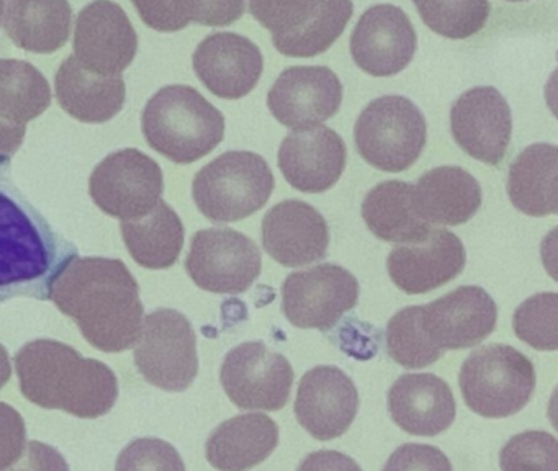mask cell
I'll list each match as a JSON object with an SVG mask.
<instances>
[{"mask_svg":"<svg viewBox=\"0 0 558 471\" xmlns=\"http://www.w3.org/2000/svg\"><path fill=\"white\" fill-rule=\"evenodd\" d=\"M12 376L11 359H9L8 349L0 343V389L8 385Z\"/></svg>","mask_w":558,"mask_h":471,"instance_id":"cell-44","label":"cell"},{"mask_svg":"<svg viewBox=\"0 0 558 471\" xmlns=\"http://www.w3.org/2000/svg\"><path fill=\"white\" fill-rule=\"evenodd\" d=\"M185 470L181 455L168 442L138 438L120 454L117 470Z\"/></svg>","mask_w":558,"mask_h":471,"instance_id":"cell-38","label":"cell"},{"mask_svg":"<svg viewBox=\"0 0 558 471\" xmlns=\"http://www.w3.org/2000/svg\"><path fill=\"white\" fill-rule=\"evenodd\" d=\"M414 202L420 215L430 226H460L478 213L482 186L462 167H436L417 180Z\"/></svg>","mask_w":558,"mask_h":471,"instance_id":"cell-25","label":"cell"},{"mask_svg":"<svg viewBox=\"0 0 558 471\" xmlns=\"http://www.w3.org/2000/svg\"><path fill=\"white\" fill-rule=\"evenodd\" d=\"M15 370L25 398L44 409L96 419L110 412L119 398L112 369L58 340H34L22 347Z\"/></svg>","mask_w":558,"mask_h":471,"instance_id":"cell-3","label":"cell"},{"mask_svg":"<svg viewBox=\"0 0 558 471\" xmlns=\"http://www.w3.org/2000/svg\"><path fill=\"white\" fill-rule=\"evenodd\" d=\"M385 470H452V464L430 445L407 444L393 451Z\"/></svg>","mask_w":558,"mask_h":471,"instance_id":"cell-41","label":"cell"},{"mask_svg":"<svg viewBox=\"0 0 558 471\" xmlns=\"http://www.w3.org/2000/svg\"><path fill=\"white\" fill-rule=\"evenodd\" d=\"M354 140L362 159L375 169L404 172L420 159L426 146V118L410 98L385 95L375 98L359 114Z\"/></svg>","mask_w":558,"mask_h":471,"instance_id":"cell-7","label":"cell"},{"mask_svg":"<svg viewBox=\"0 0 558 471\" xmlns=\"http://www.w3.org/2000/svg\"><path fill=\"white\" fill-rule=\"evenodd\" d=\"M11 179V157L0 156V301L48 300L53 278L76 255Z\"/></svg>","mask_w":558,"mask_h":471,"instance_id":"cell-2","label":"cell"},{"mask_svg":"<svg viewBox=\"0 0 558 471\" xmlns=\"http://www.w3.org/2000/svg\"><path fill=\"white\" fill-rule=\"evenodd\" d=\"M357 412V388L338 366H315L300 379L296 421L316 440H332L344 435Z\"/></svg>","mask_w":558,"mask_h":471,"instance_id":"cell-17","label":"cell"},{"mask_svg":"<svg viewBox=\"0 0 558 471\" xmlns=\"http://www.w3.org/2000/svg\"><path fill=\"white\" fill-rule=\"evenodd\" d=\"M50 105V84L34 64L22 59H0V121L27 128Z\"/></svg>","mask_w":558,"mask_h":471,"instance_id":"cell-31","label":"cell"},{"mask_svg":"<svg viewBox=\"0 0 558 471\" xmlns=\"http://www.w3.org/2000/svg\"><path fill=\"white\" fill-rule=\"evenodd\" d=\"M202 84L225 100H240L254 90L264 71L260 49L246 36L220 32L208 35L192 56Z\"/></svg>","mask_w":558,"mask_h":471,"instance_id":"cell-20","label":"cell"},{"mask_svg":"<svg viewBox=\"0 0 558 471\" xmlns=\"http://www.w3.org/2000/svg\"><path fill=\"white\" fill-rule=\"evenodd\" d=\"M362 218L378 239L397 244L424 241L433 229L417 212L414 186L401 180L375 185L362 203Z\"/></svg>","mask_w":558,"mask_h":471,"instance_id":"cell-28","label":"cell"},{"mask_svg":"<svg viewBox=\"0 0 558 471\" xmlns=\"http://www.w3.org/2000/svg\"><path fill=\"white\" fill-rule=\"evenodd\" d=\"M512 329L522 342L535 350L558 349V294L537 293L519 304L512 316Z\"/></svg>","mask_w":558,"mask_h":471,"instance_id":"cell-35","label":"cell"},{"mask_svg":"<svg viewBox=\"0 0 558 471\" xmlns=\"http://www.w3.org/2000/svg\"><path fill=\"white\" fill-rule=\"evenodd\" d=\"M25 134H27V128L14 126V124L0 121V156H14L24 144Z\"/></svg>","mask_w":558,"mask_h":471,"instance_id":"cell-43","label":"cell"},{"mask_svg":"<svg viewBox=\"0 0 558 471\" xmlns=\"http://www.w3.org/2000/svg\"><path fill=\"white\" fill-rule=\"evenodd\" d=\"M5 2H8V0H0V25H2V15H4Z\"/></svg>","mask_w":558,"mask_h":471,"instance_id":"cell-45","label":"cell"},{"mask_svg":"<svg viewBox=\"0 0 558 471\" xmlns=\"http://www.w3.org/2000/svg\"><path fill=\"white\" fill-rule=\"evenodd\" d=\"M341 81L325 65L286 69L267 94V107L283 126H318L338 113L342 104Z\"/></svg>","mask_w":558,"mask_h":471,"instance_id":"cell-15","label":"cell"},{"mask_svg":"<svg viewBox=\"0 0 558 471\" xmlns=\"http://www.w3.org/2000/svg\"><path fill=\"white\" fill-rule=\"evenodd\" d=\"M122 235L133 261L151 270L172 267L184 247V225L162 200L142 218L122 221Z\"/></svg>","mask_w":558,"mask_h":471,"instance_id":"cell-30","label":"cell"},{"mask_svg":"<svg viewBox=\"0 0 558 471\" xmlns=\"http://www.w3.org/2000/svg\"><path fill=\"white\" fill-rule=\"evenodd\" d=\"M27 447V428L21 412L0 402V470L15 467Z\"/></svg>","mask_w":558,"mask_h":471,"instance_id":"cell-40","label":"cell"},{"mask_svg":"<svg viewBox=\"0 0 558 471\" xmlns=\"http://www.w3.org/2000/svg\"><path fill=\"white\" fill-rule=\"evenodd\" d=\"M348 162L344 140L331 128L293 130L280 144L279 169L303 193H323L341 179Z\"/></svg>","mask_w":558,"mask_h":471,"instance_id":"cell-19","label":"cell"},{"mask_svg":"<svg viewBox=\"0 0 558 471\" xmlns=\"http://www.w3.org/2000/svg\"><path fill=\"white\" fill-rule=\"evenodd\" d=\"M459 385L463 401L475 414L509 418L522 411L534 395V363L514 347L489 343L466 357Z\"/></svg>","mask_w":558,"mask_h":471,"instance_id":"cell-6","label":"cell"},{"mask_svg":"<svg viewBox=\"0 0 558 471\" xmlns=\"http://www.w3.org/2000/svg\"><path fill=\"white\" fill-rule=\"evenodd\" d=\"M319 0H250L254 19L272 36L295 32L308 22Z\"/></svg>","mask_w":558,"mask_h":471,"instance_id":"cell-37","label":"cell"},{"mask_svg":"<svg viewBox=\"0 0 558 471\" xmlns=\"http://www.w3.org/2000/svg\"><path fill=\"white\" fill-rule=\"evenodd\" d=\"M185 268L194 283L210 293L240 294L253 287L263 255L253 239L231 228L195 232Z\"/></svg>","mask_w":558,"mask_h":471,"instance_id":"cell-10","label":"cell"},{"mask_svg":"<svg viewBox=\"0 0 558 471\" xmlns=\"http://www.w3.org/2000/svg\"><path fill=\"white\" fill-rule=\"evenodd\" d=\"M73 26L70 0H8L4 29L24 51L51 55L66 45Z\"/></svg>","mask_w":558,"mask_h":471,"instance_id":"cell-27","label":"cell"},{"mask_svg":"<svg viewBox=\"0 0 558 471\" xmlns=\"http://www.w3.org/2000/svg\"><path fill=\"white\" fill-rule=\"evenodd\" d=\"M498 321V307L488 291L470 285L459 287L424 306L423 326L427 337L442 350L478 346Z\"/></svg>","mask_w":558,"mask_h":471,"instance_id":"cell-21","label":"cell"},{"mask_svg":"<svg viewBox=\"0 0 558 471\" xmlns=\"http://www.w3.org/2000/svg\"><path fill=\"white\" fill-rule=\"evenodd\" d=\"M352 13V0H319L308 22L295 32L272 36L274 46L289 58H315L335 45L344 33Z\"/></svg>","mask_w":558,"mask_h":471,"instance_id":"cell-32","label":"cell"},{"mask_svg":"<svg viewBox=\"0 0 558 471\" xmlns=\"http://www.w3.org/2000/svg\"><path fill=\"white\" fill-rule=\"evenodd\" d=\"M359 281L341 265L293 271L282 285V311L300 329L328 330L359 301Z\"/></svg>","mask_w":558,"mask_h":471,"instance_id":"cell-12","label":"cell"},{"mask_svg":"<svg viewBox=\"0 0 558 471\" xmlns=\"http://www.w3.org/2000/svg\"><path fill=\"white\" fill-rule=\"evenodd\" d=\"M388 411L407 434L434 437L453 424L457 406L442 378L433 373H408L391 385Z\"/></svg>","mask_w":558,"mask_h":471,"instance_id":"cell-23","label":"cell"},{"mask_svg":"<svg viewBox=\"0 0 558 471\" xmlns=\"http://www.w3.org/2000/svg\"><path fill=\"white\" fill-rule=\"evenodd\" d=\"M557 170L555 144L525 147L509 167L508 195L514 208L534 218L557 215Z\"/></svg>","mask_w":558,"mask_h":471,"instance_id":"cell-29","label":"cell"},{"mask_svg":"<svg viewBox=\"0 0 558 471\" xmlns=\"http://www.w3.org/2000/svg\"><path fill=\"white\" fill-rule=\"evenodd\" d=\"M142 130L156 153L175 164H192L223 141L225 117L197 88L166 85L146 104Z\"/></svg>","mask_w":558,"mask_h":471,"instance_id":"cell-4","label":"cell"},{"mask_svg":"<svg viewBox=\"0 0 558 471\" xmlns=\"http://www.w3.org/2000/svg\"><path fill=\"white\" fill-rule=\"evenodd\" d=\"M506 2H527V0H506Z\"/></svg>","mask_w":558,"mask_h":471,"instance_id":"cell-46","label":"cell"},{"mask_svg":"<svg viewBox=\"0 0 558 471\" xmlns=\"http://www.w3.org/2000/svg\"><path fill=\"white\" fill-rule=\"evenodd\" d=\"M263 245L283 267H303L328 254L329 228L315 206L302 200H286L263 219Z\"/></svg>","mask_w":558,"mask_h":471,"instance_id":"cell-22","label":"cell"},{"mask_svg":"<svg viewBox=\"0 0 558 471\" xmlns=\"http://www.w3.org/2000/svg\"><path fill=\"white\" fill-rule=\"evenodd\" d=\"M220 379L238 408L272 412L289 402L295 373L287 357L256 340L240 343L227 353Z\"/></svg>","mask_w":558,"mask_h":471,"instance_id":"cell-11","label":"cell"},{"mask_svg":"<svg viewBox=\"0 0 558 471\" xmlns=\"http://www.w3.org/2000/svg\"><path fill=\"white\" fill-rule=\"evenodd\" d=\"M502 470H548L558 468V442L542 431H527L514 435L499 454Z\"/></svg>","mask_w":558,"mask_h":471,"instance_id":"cell-36","label":"cell"},{"mask_svg":"<svg viewBox=\"0 0 558 471\" xmlns=\"http://www.w3.org/2000/svg\"><path fill=\"white\" fill-rule=\"evenodd\" d=\"M274 186L276 179L263 156L251 150H228L198 170L192 196L205 218L234 222L264 208Z\"/></svg>","mask_w":558,"mask_h":471,"instance_id":"cell-5","label":"cell"},{"mask_svg":"<svg viewBox=\"0 0 558 471\" xmlns=\"http://www.w3.org/2000/svg\"><path fill=\"white\" fill-rule=\"evenodd\" d=\"M138 51V35L129 15L112 0H94L74 25V58L100 75H122Z\"/></svg>","mask_w":558,"mask_h":471,"instance_id":"cell-13","label":"cell"},{"mask_svg":"<svg viewBox=\"0 0 558 471\" xmlns=\"http://www.w3.org/2000/svg\"><path fill=\"white\" fill-rule=\"evenodd\" d=\"M450 130L460 149L470 157L499 166L511 143V108L498 88H470L450 108Z\"/></svg>","mask_w":558,"mask_h":471,"instance_id":"cell-14","label":"cell"},{"mask_svg":"<svg viewBox=\"0 0 558 471\" xmlns=\"http://www.w3.org/2000/svg\"><path fill=\"white\" fill-rule=\"evenodd\" d=\"M416 48L410 16L391 3H380L362 13L351 36L352 59L374 77H390L403 71Z\"/></svg>","mask_w":558,"mask_h":471,"instance_id":"cell-16","label":"cell"},{"mask_svg":"<svg viewBox=\"0 0 558 471\" xmlns=\"http://www.w3.org/2000/svg\"><path fill=\"white\" fill-rule=\"evenodd\" d=\"M427 28L449 39H466L485 28L489 0H413Z\"/></svg>","mask_w":558,"mask_h":471,"instance_id":"cell-34","label":"cell"},{"mask_svg":"<svg viewBox=\"0 0 558 471\" xmlns=\"http://www.w3.org/2000/svg\"><path fill=\"white\" fill-rule=\"evenodd\" d=\"M465 247L453 232L430 229L424 241L398 244L387 258L391 281L407 294L437 290L462 274Z\"/></svg>","mask_w":558,"mask_h":471,"instance_id":"cell-18","label":"cell"},{"mask_svg":"<svg viewBox=\"0 0 558 471\" xmlns=\"http://www.w3.org/2000/svg\"><path fill=\"white\" fill-rule=\"evenodd\" d=\"M423 313L424 306H408L388 321V355L404 369H424L444 357L424 330Z\"/></svg>","mask_w":558,"mask_h":471,"instance_id":"cell-33","label":"cell"},{"mask_svg":"<svg viewBox=\"0 0 558 471\" xmlns=\"http://www.w3.org/2000/svg\"><path fill=\"white\" fill-rule=\"evenodd\" d=\"M279 445V425L266 414L251 412L228 419L207 440L208 463L218 470L240 471L256 467Z\"/></svg>","mask_w":558,"mask_h":471,"instance_id":"cell-26","label":"cell"},{"mask_svg":"<svg viewBox=\"0 0 558 471\" xmlns=\"http://www.w3.org/2000/svg\"><path fill=\"white\" fill-rule=\"evenodd\" d=\"M58 104L83 123L99 124L116 118L126 100L122 75H100L73 56L61 62L54 78Z\"/></svg>","mask_w":558,"mask_h":471,"instance_id":"cell-24","label":"cell"},{"mask_svg":"<svg viewBox=\"0 0 558 471\" xmlns=\"http://www.w3.org/2000/svg\"><path fill=\"white\" fill-rule=\"evenodd\" d=\"M165 179L159 164L140 149L126 147L107 156L90 173L94 203L113 218H142L161 202Z\"/></svg>","mask_w":558,"mask_h":471,"instance_id":"cell-9","label":"cell"},{"mask_svg":"<svg viewBox=\"0 0 558 471\" xmlns=\"http://www.w3.org/2000/svg\"><path fill=\"white\" fill-rule=\"evenodd\" d=\"M135 363L146 382L166 391H185L197 378V336L178 310L159 307L143 317Z\"/></svg>","mask_w":558,"mask_h":471,"instance_id":"cell-8","label":"cell"},{"mask_svg":"<svg viewBox=\"0 0 558 471\" xmlns=\"http://www.w3.org/2000/svg\"><path fill=\"white\" fill-rule=\"evenodd\" d=\"M175 10L185 22L204 26H228L246 10V0H174Z\"/></svg>","mask_w":558,"mask_h":471,"instance_id":"cell-39","label":"cell"},{"mask_svg":"<svg viewBox=\"0 0 558 471\" xmlns=\"http://www.w3.org/2000/svg\"><path fill=\"white\" fill-rule=\"evenodd\" d=\"M50 300L102 352H123L138 340L145 310L122 261L74 255L51 281Z\"/></svg>","mask_w":558,"mask_h":471,"instance_id":"cell-1","label":"cell"},{"mask_svg":"<svg viewBox=\"0 0 558 471\" xmlns=\"http://www.w3.org/2000/svg\"><path fill=\"white\" fill-rule=\"evenodd\" d=\"M132 3L140 19L156 32L174 33L189 26L175 10L174 0H132Z\"/></svg>","mask_w":558,"mask_h":471,"instance_id":"cell-42","label":"cell"}]
</instances>
